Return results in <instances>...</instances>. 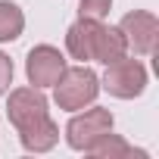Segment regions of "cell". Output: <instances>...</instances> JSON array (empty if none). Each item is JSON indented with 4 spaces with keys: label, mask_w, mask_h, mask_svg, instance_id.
Returning <instances> with one entry per match:
<instances>
[{
    "label": "cell",
    "mask_w": 159,
    "mask_h": 159,
    "mask_svg": "<svg viewBox=\"0 0 159 159\" xmlns=\"http://www.w3.org/2000/svg\"><path fill=\"white\" fill-rule=\"evenodd\" d=\"M7 116L16 125L22 147L31 150V153H47L59 140V128L50 119L47 97L41 94V88H16L10 94Z\"/></svg>",
    "instance_id": "6da1fadb"
},
{
    "label": "cell",
    "mask_w": 159,
    "mask_h": 159,
    "mask_svg": "<svg viewBox=\"0 0 159 159\" xmlns=\"http://www.w3.org/2000/svg\"><path fill=\"white\" fill-rule=\"evenodd\" d=\"M66 47L75 59H97V62H116L125 56L128 44H125V34L112 25H103L100 19H88L81 16L69 31H66Z\"/></svg>",
    "instance_id": "7a4b0ae2"
},
{
    "label": "cell",
    "mask_w": 159,
    "mask_h": 159,
    "mask_svg": "<svg viewBox=\"0 0 159 159\" xmlns=\"http://www.w3.org/2000/svg\"><path fill=\"white\" fill-rule=\"evenodd\" d=\"M53 97H56V106L66 109V112H75V109H84L97 100L100 94V78L88 69V66H75V69H66L59 75V81L53 84Z\"/></svg>",
    "instance_id": "3957f363"
},
{
    "label": "cell",
    "mask_w": 159,
    "mask_h": 159,
    "mask_svg": "<svg viewBox=\"0 0 159 159\" xmlns=\"http://www.w3.org/2000/svg\"><path fill=\"white\" fill-rule=\"evenodd\" d=\"M103 88L119 97V100H131V97H140L143 88H147V69L140 59H116L109 62L106 69V78H103Z\"/></svg>",
    "instance_id": "277c9868"
},
{
    "label": "cell",
    "mask_w": 159,
    "mask_h": 159,
    "mask_svg": "<svg viewBox=\"0 0 159 159\" xmlns=\"http://www.w3.org/2000/svg\"><path fill=\"white\" fill-rule=\"evenodd\" d=\"M109 131H112V112L103 109V106H94V109H88L81 116H75L66 125V140L75 150H88L91 143H97Z\"/></svg>",
    "instance_id": "5b68a950"
},
{
    "label": "cell",
    "mask_w": 159,
    "mask_h": 159,
    "mask_svg": "<svg viewBox=\"0 0 159 159\" xmlns=\"http://www.w3.org/2000/svg\"><path fill=\"white\" fill-rule=\"evenodd\" d=\"M25 72H28V81H31L34 88H53V84L59 81V75L66 72V59H62V53H59L56 47L41 44V47H34V50L28 53Z\"/></svg>",
    "instance_id": "8992f818"
},
{
    "label": "cell",
    "mask_w": 159,
    "mask_h": 159,
    "mask_svg": "<svg viewBox=\"0 0 159 159\" xmlns=\"http://www.w3.org/2000/svg\"><path fill=\"white\" fill-rule=\"evenodd\" d=\"M119 31L125 34V44L134 47V53H153L156 47V34H159V22L153 13H143V10H134L122 19Z\"/></svg>",
    "instance_id": "52a82bcc"
},
{
    "label": "cell",
    "mask_w": 159,
    "mask_h": 159,
    "mask_svg": "<svg viewBox=\"0 0 159 159\" xmlns=\"http://www.w3.org/2000/svg\"><path fill=\"white\" fill-rule=\"evenodd\" d=\"M84 153H91V156H100V159H128V156H147L143 150H131L119 134H103L97 143H91Z\"/></svg>",
    "instance_id": "ba28073f"
},
{
    "label": "cell",
    "mask_w": 159,
    "mask_h": 159,
    "mask_svg": "<svg viewBox=\"0 0 159 159\" xmlns=\"http://www.w3.org/2000/svg\"><path fill=\"white\" fill-rule=\"evenodd\" d=\"M25 28V16L16 3H10V0H0V44L7 41H16Z\"/></svg>",
    "instance_id": "9c48e42d"
},
{
    "label": "cell",
    "mask_w": 159,
    "mask_h": 159,
    "mask_svg": "<svg viewBox=\"0 0 159 159\" xmlns=\"http://www.w3.org/2000/svg\"><path fill=\"white\" fill-rule=\"evenodd\" d=\"M81 3V16H88V19H103L106 13H109V7H112V0H78Z\"/></svg>",
    "instance_id": "30bf717a"
},
{
    "label": "cell",
    "mask_w": 159,
    "mask_h": 159,
    "mask_svg": "<svg viewBox=\"0 0 159 159\" xmlns=\"http://www.w3.org/2000/svg\"><path fill=\"white\" fill-rule=\"evenodd\" d=\"M13 84V59L7 53H0V94Z\"/></svg>",
    "instance_id": "8fae6325"
}]
</instances>
